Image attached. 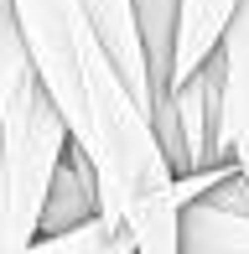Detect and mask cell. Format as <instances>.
Returning <instances> with one entry per match:
<instances>
[{
  "mask_svg": "<svg viewBox=\"0 0 249 254\" xmlns=\"http://www.w3.org/2000/svg\"><path fill=\"white\" fill-rule=\"evenodd\" d=\"M31 73L99 171V213L140 254H177L172 166L83 0H10Z\"/></svg>",
  "mask_w": 249,
  "mask_h": 254,
  "instance_id": "6da1fadb",
  "label": "cell"
},
{
  "mask_svg": "<svg viewBox=\"0 0 249 254\" xmlns=\"http://www.w3.org/2000/svg\"><path fill=\"white\" fill-rule=\"evenodd\" d=\"M67 151V125L37 73H21L0 109V254H21L37 244L42 197Z\"/></svg>",
  "mask_w": 249,
  "mask_h": 254,
  "instance_id": "7a4b0ae2",
  "label": "cell"
},
{
  "mask_svg": "<svg viewBox=\"0 0 249 254\" xmlns=\"http://www.w3.org/2000/svg\"><path fill=\"white\" fill-rule=\"evenodd\" d=\"M177 254H249V182L223 177L177 213Z\"/></svg>",
  "mask_w": 249,
  "mask_h": 254,
  "instance_id": "3957f363",
  "label": "cell"
},
{
  "mask_svg": "<svg viewBox=\"0 0 249 254\" xmlns=\"http://www.w3.org/2000/svg\"><path fill=\"white\" fill-rule=\"evenodd\" d=\"M223 63V135H229V156L249 171V0H239L223 26L218 42Z\"/></svg>",
  "mask_w": 249,
  "mask_h": 254,
  "instance_id": "277c9868",
  "label": "cell"
},
{
  "mask_svg": "<svg viewBox=\"0 0 249 254\" xmlns=\"http://www.w3.org/2000/svg\"><path fill=\"white\" fill-rule=\"evenodd\" d=\"M234 5L239 0H177V37H172V73H166V94H172L182 78H192L223 42ZM161 99V94H156Z\"/></svg>",
  "mask_w": 249,
  "mask_h": 254,
  "instance_id": "5b68a950",
  "label": "cell"
},
{
  "mask_svg": "<svg viewBox=\"0 0 249 254\" xmlns=\"http://www.w3.org/2000/svg\"><path fill=\"white\" fill-rule=\"evenodd\" d=\"M94 213H99V171H94V161H88L83 145L67 140L58 171H52V182H47V197H42L37 239L58 234V228H67V223H83V218H94Z\"/></svg>",
  "mask_w": 249,
  "mask_h": 254,
  "instance_id": "8992f818",
  "label": "cell"
},
{
  "mask_svg": "<svg viewBox=\"0 0 249 254\" xmlns=\"http://www.w3.org/2000/svg\"><path fill=\"white\" fill-rule=\"evenodd\" d=\"M83 5H88V16H94V26H99V37H104L109 57L120 63L130 94L151 109V73H145V47H140V31H135L130 0H83Z\"/></svg>",
  "mask_w": 249,
  "mask_h": 254,
  "instance_id": "52a82bcc",
  "label": "cell"
},
{
  "mask_svg": "<svg viewBox=\"0 0 249 254\" xmlns=\"http://www.w3.org/2000/svg\"><path fill=\"white\" fill-rule=\"evenodd\" d=\"M135 31L145 47V73H151V104L166 94V73H172V37H177V0H130Z\"/></svg>",
  "mask_w": 249,
  "mask_h": 254,
  "instance_id": "ba28073f",
  "label": "cell"
},
{
  "mask_svg": "<svg viewBox=\"0 0 249 254\" xmlns=\"http://www.w3.org/2000/svg\"><path fill=\"white\" fill-rule=\"evenodd\" d=\"M31 249H78V254H130V239L109 223L104 213L83 218V223H67L58 234H42Z\"/></svg>",
  "mask_w": 249,
  "mask_h": 254,
  "instance_id": "9c48e42d",
  "label": "cell"
},
{
  "mask_svg": "<svg viewBox=\"0 0 249 254\" xmlns=\"http://www.w3.org/2000/svg\"><path fill=\"white\" fill-rule=\"evenodd\" d=\"M244 182H249V171H244Z\"/></svg>",
  "mask_w": 249,
  "mask_h": 254,
  "instance_id": "30bf717a",
  "label": "cell"
}]
</instances>
